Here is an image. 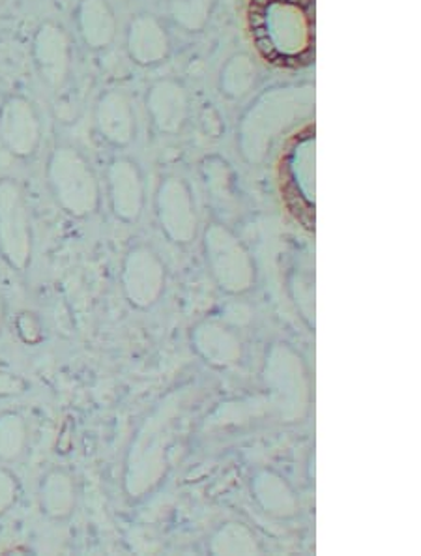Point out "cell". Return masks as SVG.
Returning <instances> with one entry per match:
<instances>
[{"label":"cell","instance_id":"cell-1","mask_svg":"<svg viewBox=\"0 0 421 556\" xmlns=\"http://www.w3.org/2000/svg\"><path fill=\"white\" fill-rule=\"evenodd\" d=\"M245 17L263 61L283 70L307 68L315 62V0H250Z\"/></svg>","mask_w":421,"mask_h":556},{"label":"cell","instance_id":"cell-2","mask_svg":"<svg viewBox=\"0 0 421 556\" xmlns=\"http://www.w3.org/2000/svg\"><path fill=\"white\" fill-rule=\"evenodd\" d=\"M315 126L309 124L286 141L279 163L281 191L291 212L296 216L311 217L312 175H315Z\"/></svg>","mask_w":421,"mask_h":556},{"label":"cell","instance_id":"cell-3","mask_svg":"<svg viewBox=\"0 0 421 556\" xmlns=\"http://www.w3.org/2000/svg\"><path fill=\"white\" fill-rule=\"evenodd\" d=\"M0 250L15 266L28 258V231L20 193L8 180L0 182Z\"/></svg>","mask_w":421,"mask_h":556},{"label":"cell","instance_id":"cell-4","mask_svg":"<svg viewBox=\"0 0 421 556\" xmlns=\"http://www.w3.org/2000/svg\"><path fill=\"white\" fill-rule=\"evenodd\" d=\"M0 136L8 144V149L15 154L27 156L35 150L38 141V123L27 102H23L20 98H12L2 105Z\"/></svg>","mask_w":421,"mask_h":556},{"label":"cell","instance_id":"cell-5","mask_svg":"<svg viewBox=\"0 0 421 556\" xmlns=\"http://www.w3.org/2000/svg\"><path fill=\"white\" fill-rule=\"evenodd\" d=\"M81 178L79 163L68 152H61L53 163V180L59 195L74 206H81V198L85 195V182Z\"/></svg>","mask_w":421,"mask_h":556},{"label":"cell","instance_id":"cell-6","mask_svg":"<svg viewBox=\"0 0 421 556\" xmlns=\"http://www.w3.org/2000/svg\"><path fill=\"white\" fill-rule=\"evenodd\" d=\"M38 59H40L43 75L51 81H59L66 66L64 59V43L59 30L46 28L38 40Z\"/></svg>","mask_w":421,"mask_h":556},{"label":"cell","instance_id":"cell-7","mask_svg":"<svg viewBox=\"0 0 421 556\" xmlns=\"http://www.w3.org/2000/svg\"><path fill=\"white\" fill-rule=\"evenodd\" d=\"M25 444V429L17 416H0V459H14Z\"/></svg>","mask_w":421,"mask_h":556},{"label":"cell","instance_id":"cell-8","mask_svg":"<svg viewBox=\"0 0 421 556\" xmlns=\"http://www.w3.org/2000/svg\"><path fill=\"white\" fill-rule=\"evenodd\" d=\"M15 501V478L0 468V516L7 511Z\"/></svg>","mask_w":421,"mask_h":556},{"label":"cell","instance_id":"cell-9","mask_svg":"<svg viewBox=\"0 0 421 556\" xmlns=\"http://www.w3.org/2000/svg\"><path fill=\"white\" fill-rule=\"evenodd\" d=\"M2 319H4V305H2V299H0V326H2Z\"/></svg>","mask_w":421,"mask_h":556},{"label":"cell","instance_id":"cell-10","mask_svg":"<svg viewBox=\"0 0 421 556\" xmlns=\"http://www.w3.org/2000/svg\"><path fill=\"white\" fill-rule=\"evenodd\" d=\"M0 4H2V0H0Z\"/></svg>","mask_w":421,"mask_h":556}]
</instances>
